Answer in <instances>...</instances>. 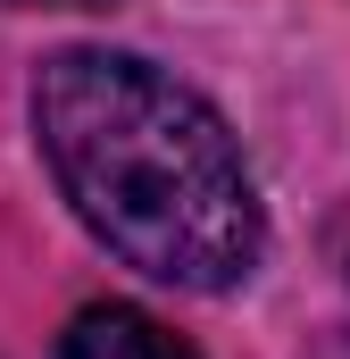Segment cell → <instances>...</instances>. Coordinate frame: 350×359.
<instances>
[{"instance_id": "6da1fadb", "label": "cell", "mask_w": 350, "mask_h": 359, "mask_svg": "<svg viewBox=\"0 0 350 359\" xmlns=\"http://www.w3.org/2000/svg\"><path fill=\"white\" fill-rule=\"evenodd\" d=\"M34 142L84 234L175 292H234L267 259V209L225 117L134 50H50Z\"/></svg>"}, {"instance_id": "7a4b0ae2", "label": "cell", "mask_w": 350, "mask_h": 359, "mask_svg": "<svg viewBox=\"0 0 350 359\" xmlns=\"http://www.w3.org/2000/svg\"><path fill=\"white\" fill-rule=\"evenodd\" d=\"M59 359H200V351L175 326H159L150 309H134V301H92V309L67 318Z\"/></svg>"}, {"instance_id": "3957f363", "label": "cell", "mask_w": 350, "mask_h": 359, "mask_svg": "<svg viewBox=\"0 0 350 359\" xmlns=\"http://www.w3.org/2000/svg\"><path fill=\"white\" fill-rule=\"evenodd\" d=\"M0 8H117V0H0Z\"/></svg>"}, {"instance_id": "277c9868", "label": "cell", "mask_w": 350, "mask_h": 359, "mask_svg": "<svg viewBox=\"0 0 350 359\" xmlns=\"http://www.w3.org/2000/svg\"><path fill=\"white\" fill-rule=\"evenodd\" d=\"M326 359H350V326H342V334H334V351H326Z\"/></svg>"}]
</instances>
